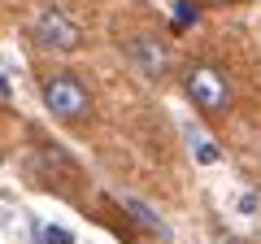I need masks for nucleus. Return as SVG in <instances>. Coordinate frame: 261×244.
<instances>
[{
	"label": "nucleus",
	"mask_w": 261,
	"mask_h": 244,
	"mask_svg": "<svg viewBox=\"0 0 261 244\" xmlns=\"http://www.w3.org/2000/svg\"><path fill=\"white\" fill-rule=\"evenodd\" d=\"M44 105L65 122H79L87 109H92V92L79 83L74 75H48L44 79Z\"/></svg>",
	"instance_id": "nucleus-1"
},
{
	"label": "nucleus",
	"mask_w": 261,
	"mask_h": 244,
	"mask_svg": "<svg viewBox=\"0 0 261 244\" xmlns=\"http://www.w3.org/2000/svg\"><path fill=\"white\" fill-rule=\"evenodd\" d=\"M183 87L196 101V109H205V113H222L226 105H231V87H226V79L218 75L214 66H192Z\"/></svg>",
	"instance_id": "nucleus-2"
},
{
	"label": "nucleus",
	"mask_w": 261,
	"mask_h": 244,
	"mask_svg": "<svg viewBox=\"0 0 261 244\" xmlns=\"http://www.w3.org/2000/svg\"><path fill=\"white\" fill-rule=\"evenodd\" d=\"M35 44L39 48H61V53H70V48L83 44V31L70 22V13H65V9L48 5V9H39V18H35Z\"/></svg>",
	"instance_id": "nucleus-3"
},
{
	"label": "nucleus",
	"mask_w": 261,
	"mask_h": 244,
	"mask_svg": "<svg viewBox=\"0 0 261 244\" xmlns=\"http://www.w3.org/2000/svg\"><path fill=\"white\" fill-rule=\"evenodd\" d=\"M126 61L140 70L148 83H161V79L170 75V48L161 44V39H148V35H140V39L126 44Z\"/></svg>",
	"instance_id": "nucleus-4"
},
{
	"label": "nucleus",
	"mask_w": 261,
	"mask_h": 244,
	"mask_svg": "<svg viewBox=\"0 0 261 244\" xmlns=\"http://www.w3.org/2000/svg\"><path fill=\"white\" fill-rule=\"evenodd\" d=\"M187 144H192V157L200 161V166H218V161H222V149H218L209 135H200L196 127H187Z\"/></svg>",
	"instance_id": "nucleus-5"
},
{
	"label": "nucleus",
	"mask_w": 261,
	"mask_h": 244,
	"mask_svg": "<svg viewBox=\"0 0 261 244\" xmlns=\"http://www.w3.org/2000/svg\"><path fill=\"white\" fill-rule=\"evenodd\" d=\"M118 201H122V209H126V214H135V223H140V227H148V231H161V235H166V223H161V218L152 214L140 197H118Z\"/></svg>",
	"instance_id": "nucleus-6"
},
{
	"label": "nucleus",
	"mask_w": 261,
	"mask_h": 244,
	"mask_svg": "<svg viewBox=\"0 0 261 244\" xmlns=\"http://www.w3.org/2000/svg\"><path fill=\"white\" fill-rule=\"evenodd\" d=\"M200 22V9H196L192 0H178L174 5V31H187V27H196Z\"/></svg>",
	"instance_id": "nucleus-7"
},
{
	"label": "nucleus",
	"mask_w": 261,
	"mask_h": 244,
	"mask_svg": "<svg viewBox=\"0 0 261 244\" xmlns=\"http://www.w3.org/2000/svg\"><path fill=\"white\" fill-rule=\"evenodd\" d=\"M39 240H44V244H74V235L65 231V227H44V231H39Z\"/></svg>",
	"instance_id": "nucleus-8"
}]
</instances>
